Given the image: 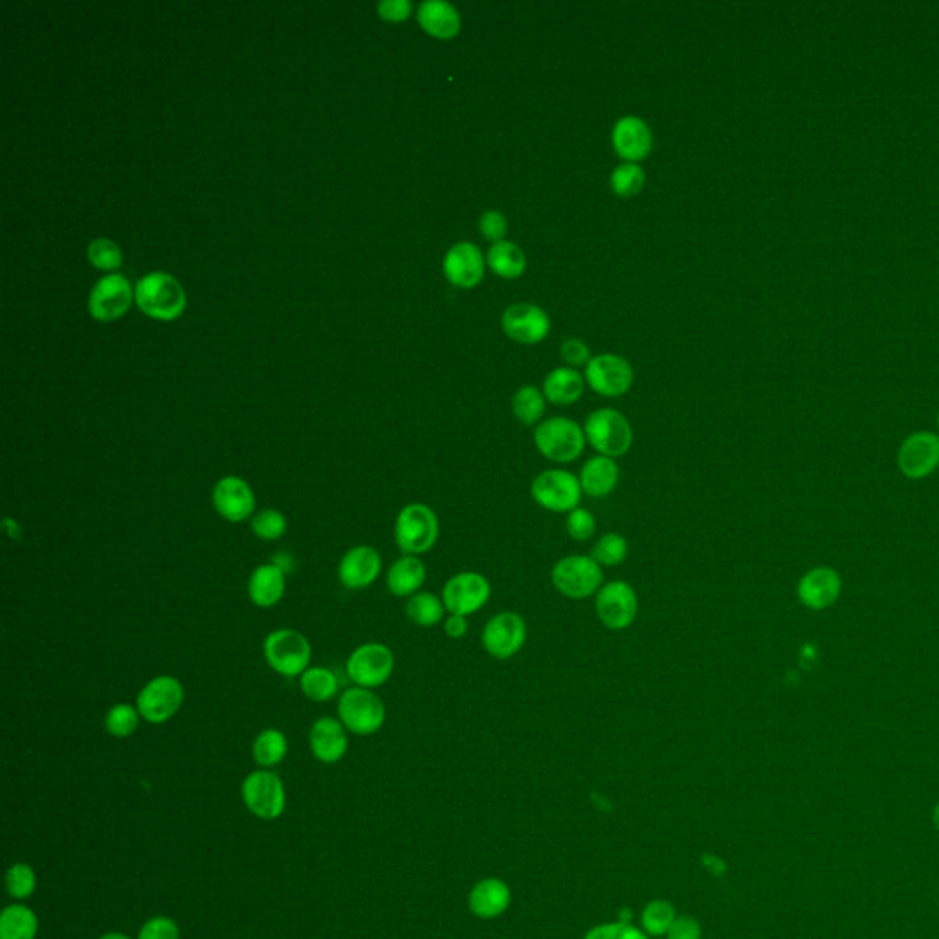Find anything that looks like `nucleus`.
I'll list each match as a JSON object with an SVG mask.
<instances>
[{
	"mask_svg": "<svg viewBox=\"0 0 939 939\" xmlns=\"http://www.w3.org/2000/svg\"><path fill=\"white\" fill-rule=\"evenodd\" d=\"M644 180H646V177H644L642 167L639 164H633V162H626V164H620L613 171L611 188L619 197H633L641 191Z\"/></svg>",
	"mask_w": 939,
	"mask_h": 939,
	"instance_id": "obj_42",
	"label": "nucleus"
},
{
	"mask_svg": "<svg viewBox=\"0 0 939 939\" xmlns=\"http://www.w3.org/2000/svg\"><path fill=\"white\" fill-rule=\"evenodd\" d=\"M133 299V288L122 274L101 277L94 285L89 298L90 314L101 321L120 318L129 309Z\"/></svg>",
	"mask_w": 939,
	"mask_h": 939,
	"instance_id": "obj_17",
	"label": "nucleus"
},
{
	"mask_svg": "<svg viewBox=\"0 0 939 939\" xmlns=\"http://www.w3.org/2000/svg\"><path fill=\"white\" fill-rule=\"evenodd\" d=\"M441 597L448 615H461L468 619L490 602L492 584L487 576L477 571H461L446 580Z\"/></svg>",
	"mask_w": 939,
	"mask_h": 939,
	"instance_id": "obj_9",
	"label": "nucleus"
},
{
	"mask_svg": "<svg viewBox=\"0 0 939 939\" xmlns=\"http://www.w3.org/2000/svg\"><path fill=\"white\" fill-rule=\"evenodd\" d=\"M301 692L314 703H327L338 692V677L329 668H309L301 675Z\"/></svg>",
	"mask_w": 939,
	"mask_h": 939,
	"instance_id": "obj_36",
	"label": "nucleus"
},
{
	"mask_svg": "<svg viewBox=\"0 0 939 939\" xmlns=\"http://www.w3.org/2000/svg\"><path fill=\"white\" fill-rule=\"evenodd\" d=\"M560 353H562V358L569 365L573 367H578V365L589 364V349H587L586 343L582 340H576V338H569L562 343L560 347Z\"/></svg>",
	"mask_w": 939,
	"mask_h": 939,
	"instance_id": "obj_48",
	"label": "nucleus"
},
{
	"mask_svg": "<svg viewBox=\"0 0 939 939\" xmlns=\"http://www.w3.org/2000/svg\"><path fill=\"white\" fill-rule=\"evenodd\" d=\"M938 426H939V415H938Z\"/></svg>",
	"mask_w": 939,
	"mask_h": 939,
	"instance_id": "obj_55",
	"label": "nucleus"
},
{
	"mask_svg": "<svg viewBox=\"0 0 939 939\" xmlns=\"http://www.w3.org/2000/svg\"><path fill=\"white\" fill-rule=\"evenodd\" d=\"M441 523L426 503H409L395 520V542L402 554L422 556L437 545Z\"/></svg>",
	"mask_w": 939,
	"mask_h": 939,
	"instance_id": "obj_3",
	"label": "nucleus"
},
{
	"mask_svg": "<svg viewBox=\"0 0 939 939\" xmlns=\"http://www.w3.org/2000/svg\"><path fill=\"white\" fill-rule=\"evenodd\" d=\"M382 573V556L371 545H356L343 554L338 565V578L342 586L358 591L373 586Z\"/></svg>",
	"mask_w": 939,
	"mask_h": 939,
	"instance_id": "obj_19",
	"label": "nucleus"
},
{
	"mask_svg": "<svg viewBox=\"0 0 939 939\" xmlns=\"http://www.w3.org/2000/svg\"><path fill=\"white\" fill-rule=\"evenodd\" d=\"M263 652L268 666L283 677H296L309 670L312 648L307 637L299 631H272L265 639Z\"/></svg>",
	"mask_w": 939,
	"mask_h": 939,
	"instance_id": "obj_8",
	"label": "nucleus"
},
{
	"mask_svg": "<svg viewBox=\"0 0 939 939\" xmlns=\"http://www.w3.org/2000/svg\"><path fill=\"white\" fill-rule=\"evenodd\" d=\"M586 441L598 455L619 459L630 452L633 428L620 411L602 408L593 411L584 422Z\"/></svg>",
	"mask_w": 939,
	"mask_h": 939,
	"instance_id": "obj_4",
	"label": "nucleus"
},
{
	"mask_svg": "<svg viewBox=\"0 0 939 939\" xmlns=\"http://www.w3.org/2000/svg\"><path fill=\"white\" fill-rule=\"evenodd\" d=\"M527 635V622L520 613L501 611L492 619H488L481 633V644L490 657L498 661H509L523 650Z\"/></svg>",
	"mask_w": 939,
	"mask_h": 939,
	"instance_id": "obj_11",
	"label": "nucleus"
},
{
	"mask_svg": "<svg viewBox=\"0 0 939 939\" xmlns=\"http://www.w3.org/2000/svg\"><path fill=\"white\" fill-rule=\"evenodd\" d=\"M545 395L538 387L523 386L512 397V413L525 426H538L545 415Z\"/></svg>",
	"mask_w": 939,
	"mask_h": 939,
	"instance_id": "obj_35",
	"label": "nucleus"
},
{
	"mask_svg": "<svg viewBox=\"0 0 939 939\" xmlns=\"http://www.w3.org/2000/svg\"><path fill=\"white\" fill-rule=\"evenodd\" d=\"M138 939H180L177 921L167 916H155L147 919L140 928Z\"/></svg>",
	"mask_w": 939,
	"mask_h": 939,
	"instance_id": "obj_45",
	"label": "nucleus"
},
{
	"mask_svg": "<svg viewBox=\"0 0 939 939\" xmlns=\"http://www.w3.org/2000/svg\"><path fill=\"white\" fill-rule=\"evenodd\" d=\"M244 806L257 818L276 820L287 806V793L281 778L272 771H254L244 778Z\"/></svg>",
	"mask_w": 939,
	"mask_h": 939,
	"instance_id": "obj_14",
	"label": "nucleus"
},
{
	"mask_svg": "<svg viewBox=\"0 0 939 939\" xmlns=\"http://www.w3.org/2000/svg\"><path fill=\"white\" fill-rule=\"evenodd\" d=\"M674 921V905L668 903V901H663V899L653 901L642 912V927L652 936L668 934V930L674 925Z\"/></svg>",
	"mask_w": 939,
	"mask_h": 939,
	"instance_id": "obj_41",
	"label": "nucleus"
},
{
	"mask_svg": "<svg viewBox=\"0 0 939 939\" xmlns=\"http://www.w3.org/2000/svg\"><path fill=\"white\" fill-rule=\"evenodd\" d=\"M589 387L602 397L617 398L626 395L633 384L631 365L615 354H600L589 360L586 367Z\"/></svg>",
	"mask_w": 939,
	"mask_h": 939,
	"instance_id": "obj_16",
	"label": "nucleus"
},
{
	"mask_svg": "<svg viewBox=\"0 0 939 939\" xmlns=\"http://www.w3.org/2000/svg\"><path fill=\"white\" fill-rule=\"evenodd\" d=\"M584 393V378L571 367H558L543 382V395L556 406H571Z\"/></svg>",
	"mask_w": 939,
	"mask_h": 939,
	"instance_id": "obj_30",
	"label": "nucleus"
},
{
	"mask_svg": "<svg viewBox=\"0 0 939 939\" xmlns=\"http://www.w3.org/2000/svg\"><path fill=\"white\" fill-rule=\"evenodd\" d=\"M586 939H648L646 934L630 923H606L587 932Z\"/></svg>",
	"mask_w": 939,
	"mask_h": 939,
	"instance_id": "obj_46",
	"label": "nucleus"
},
{
	"mask_svg": "<svg viewBox=\"0 0 939 939\" xmlns=\"http://www.w3.org/2000/svg\"><path fill=\"white\" fill-rule=\"evenodd\" d=\"M565 531L569 534V538L576 543H586L595 536V531H597V518L591 510L578 509L573 510L567 514V520H565Z\"/></svg>",
	"mask_w": 939,
	"mask_h": 939,
	"instance_id": "obj_43",
	"label": "nucleus"
},
{
	"mask_svg": "<svg viewBox=\"0 0 939 939\" xmlns=\"http://www.w3.org/2000/svg\"><path fill=\"white\" fill-rule=\"evenodd\" d=\"M446 606L442 597L430 591H419L406 602V617L419 628H435L446 619Z\"/></svg>",
	"mask_w": 939,
	"mask_h": 939,
	"instance_id": "obj_32",
	"label": "nucleus"
},
{
	"mask_svg": "<svg viewBox=\"0 0 939 939\" xmlns=\"http://www.w3.org/2000/svg\"><path fill=\"white\" fill-rule=\"evenodd\" d=\"M534 444L542 457L551 463H575L586 450V433L584 426L573 419L551 417L536 426Z\"/></svg>",
	"mask_w": 939,
	"mask_h": 939,
	"instance_id": "obj_1",
	"label": "nucleus"
},
{
	"mask_svg": "<svg viewBox=\"0 0 939 939\" xmlns=\"http://www.w3.org/2000/svg\"><path fill=\"white\" fill-rule=\"evenodd\" d=\"M250 523L255 536L263 542H276L285 536L288 529L285 514L276 509L259 510Z\"/></svg>",
	"mask_w": 939,
	"mask_h": 939,
	"instance_id": "obj_40",
	"label": "nucleus"
},
{
	"mask_svg": "<svg viewBox=\"0 0 939 939\" xmlns=\"http://www.w3.org/2000/svg\"><path fill=\"white\" fill-rule=\"evenodd\" d=\"M531 498L553 514H569L580 507L584 492L580 479L565 468H549L532 479Z\"/></svg>",
	"mask_w": 939,
	"mask_h": 939,
	"instance_id": "obj_5",
	"label": "nucleus"
},
{
	"mask_svg": "<svg viewBox=\"0 0 939 939\" xmlns=\"http://www.w3.org/2000/svg\"><path fill=\"white\" fill-rule=\"evenodd\" d=\"M411 8L413 6L409 0H384L378 4V13L382 19L398 23V21L408 19Z\"/></svg>",
	"mask_w": 939,
	"mask_h": 939,
	"instance_id": "obj_49",
	"label": "nucleus"
},
{
	"mask_svg": "<svg viewBox=\"0 0 939 939\" xmlns=\"http://www.w3.org/2000/svg\"><path fill=\"white\" fill-rule=\"evenodd\" d=\"M213 507L232 523L246 521L255 510V494L243 477L226 476L213 488Z\"/></svg>",
	"mask_w": 939,
	"mask_h": 939,
	"instance_id": "obj_18",
	"label": "nucleus"
},
{
	"mask_svg": "<svg viewBox=\"0 0 939 939\" xmlns=\"http://www.w3.org/2000/svg\"><path fill=\"white\" fill-rule=\"evenodd\" d=\"M428 578L426 565L420 556L402 554L389 567L386 575V584L389 593L397 598H409L417 595Z\"/></svg>",
	"mask_w": 939,
	"mask_h": 939,
	"instance_id": "obj_26",
	"label": "nucleus"
},
{
	"mask_svg": "<svg viewBox=\"0 0 939 939\" xmlns=\"http://www.w3.org/2000/svg\"><path fill=\"white\" fill-rule=\"evenodd\" d=\"M338 719L356 736H371L384 727L386 707L373 690L353 686L338 701Z\"/></svg>",
	"mask_w": 939,
	"mask_h": 939,
	"instance_id": "obj_7",
	"label": "nucleus"
},
{
	"mask_svg": "<svg viewBox=\"0 0 939 939\" xmlns=\"http://www.w3.org/2000/svg\"><path fill=\"white\" fill-rule=\"evenodd\" d=\"M100 939H131L127 934H122V932H107L103 934Z\"/></svg>",
	"mask_w": 939,
	"mask_h": 939,
	"instance_id": "obj_53",
	"label": "nucleus"
},
{
	"mask_svg": "<svg viewBox=\"0 0 939 939\" xmlns=\"http://www.w3.org/2000/svg\"><path fill=\"white\" fill-rule=\"evenodd\" d=\"M479 230L487 237L488 241L501 243L505 233H507V219L499 211H487L479 219Z\"/></svg>",
	"mask_w": 939,
	"mask_h": 939,
	"instance_id": "obj_47",
	"label": "nucleus"
},
{
	"mask_svg": "<svg viewBox=\"0 0 939 939\" xmlns=\"http://www.w3.org/2000/svg\"><path fill=\"white\" fill-rule=\"evenodd\" d=\"M470 910L481 919L501 916L510 905V888L501 879H485L470 892Z\"/></svg>",
	"mask_w": 939,
	"mask_h": 939,
	"instance_id": "obj_28",
	"label": "nucleus"
},
{
	"mask_svg": "<svg viewBox=\"0 0 939 939\" xmlns=\"http://www.w3.org/2000/svg\"><path fill=\"white\" fill-rule=\"evenodd\" d=\"M272 564H276L287 575L288 571L292 569V558L287 553L277 554L276 558L272 560Z\"/></svg>",
	"mask_w": 939,
	"mask_h": 939,
	"instance_id": "obj_52",
	"label": "nucleus"
},
{
	"mask_svg": "<svg viewBox=\"0 0 939 939\" xmlns=\"http://www.w3.org/2000/svg\"><path fill=\"white\" fill-rule=\"evenodd\" d=\"M419 23L428 34L450 39L461 30V17L450 2L426 0L419 8Z\"/></svg>",
	"mask_w": 939,
	"mask_h": 939,
	"instance_id": "obj_29",
	"label": "nucleus"
},
{
	"mask_svg": "<svg viewBox=\"0 0 939 939\" xmlns=\"http://www.w3.org/2000/svg\"><path fill=\"white\" fill-rule=\"evenodd\" d=\"M840 591L842 578L831 567H815L807 571L796 587L798 600L811 611H822L833 606L839 600Z\"/></svg>",
	"mask_w": 939,
	"mask_h": 939,
	"instance_id": "obj_20",
	"label": "nucleus"
},
{
	"mask_svg": "<svg viewBox=\"0 0 939 939\" xmlns=\"http://www.w3.org/2000/svg\"><path fill=\"white\" fill-rule=\"evenodd\" d=\"M554 589L569 600H587L597 597L604 586V567L598 565L591 554H569L560 558L551 569Z\"/></svg>",
	"mask_w": 939,
	"mask_h": 939,
	"instance_id": "obj_2",
	"label": "nucleus"
},
{
	"mask_svg": "<svg viewBox=\"0 0 939 939\" xmlns=\"http://www.w3.org/2000/svg\"><path fill=\"white\" fill-rule=\"evenodd\" d=\"M285 573L276 564H263L248 580V597L259 608H272L285 595Z\"/></svg>",
	"mask_w": 939,
	"mask_h": 939,
	"instance_id": "obj_27",
	"label": "nucleus"
},
{
	"mask_svg": "<svg viewBox=\"0 0 939 939\" xmlns=\"http://www.w3.org/2000/svg\"><path fill=\"white\" fill-rule=\"evenodd\" d=\"M39 919L24 905L6 906L0 914V939H35Z\"/></svg>",
	"mask_w": 939,
	"mask_h": 939,
	"instance_id": "obj_31",
	"label": "nucleus"
},
{
	"mask_svg": "<svg viewBox=\"0 0 939 939\" xmlns=\"http://www.w3.org/2000/svg\"><path fill=\"white\" fill-rule=\"evenodd\" d=\"M442 628H444V633L450 637V639H463L466 637V633L470 630V624H468V619L466 617H461V615H448L444 622H442Z\"/></svg>",
	"mask_w": 939,
	"mask_h": 939,
	"instance_id": "obj_51",
	"label": "nucleus"
},
{
	"mask_svg": "<svg viewBox=\"0 0 939 939\" xmlns=\"http://www.w3.org/2000/svg\"><path fill=\"white\" fill-rule=\"evenodd\" d=\"M4 883H6V892L10 897L17 901H24L34 895L35 888H37V875L32 866L17 862L8 868Z\"/></svg>",
	"mask_w": 939,
	"mask_h": 939,
	"instance_id": "obj_39",
	"label": "nucleus"
},
{
	"mask_svg": "<svg viewBox=\"0 0 939 939\" xmlns=\"http://www.w3.org/2000/svg\"><path fill=\"white\" fill-rule=\"evenodd\" d=\"M252 752H254L255 762H257V765H261L263 769L276 767V765L283 762L285 756H287V736H285L281 730H263V732H259V736L255 738Z\"/></svg>",
	"mask_w": 939,
	"mask_h": 939,
	"instance_id": "obj_34",
	"label": "nucleus"
},
{
	"mask_svg": "<svg viewBox=\"0 0 939 939\" xmlns=\"http://www.w3.org/2000/svg\"><path fill=\"white\" fill-rule=\"evenodd\" d=\"M897 466L912 481L934 474L939 468V435L930 431L908 435L897 453Z\"/></svg>",
	"mask_w": 939,
	"mask_h": 939,
	"instance_id": "obj_15",
	"label": "nucleus"
},
{
	"mask_svg": "<svg viewBox=\"0 0 939 939\" xmlns=\"http://www.w3.org/2000/svg\"><path fill=\"white\" fill-rule=\"evenodd\" d=\"M444 274L455 287H476L485 274V261L476 244L459 243L452 246L444 257Z\"/></svg>",
	"mask_w": 939,
	"mask_h": 939,
	"instance_id": "obj_22",
	"label": "nucleus"
},
{
	"mask_svg": "<svg viewBox=\"0 0 939 939\" xmlns=\"http://www.w3.org/2000/svg\"><path fill=\"white\" fill-rule=\"evenodd\" d=\"M309 745L318 762H340L349 749L347 729L340 719L320 718L310 727Z\"/></svg>",
	"mask_w": 939,
	"mask_h": 939,
	"instance_id": "obj_23",
	"label": "nucleus"
},
{
	"mask_svg": "<svg viewBox=\"0 0 939 939\" xmlns=\"http://www.w3.org/2000/svg\"><path fill=\"white\" fill-rule=\"evenodd\" d=\"M595 611L604 628L611 631L628 630L639 615V598L628 582L611 580L600 587L595 597Z\"/></svg>",
	"mask_w": 939,
	"mask_h": 939,
	"instance_id": "obj_10",
	"label": "nucleus"
},
{
	"mask_svg": "<svg viewBox=\"0 0 939 939\" xmlns=\"http://www.w3.org/2000/svg\"><path fill=\"white\" fill-rule=\"evenodd\" d=\"M140 712L138 708L129 703H118L107 712L105 716V729L114 738H129L133 736L140 725Z\"/></svg>",
	"mask_w": 939,
	"mask_h": 939,
	"instance_id": "obj_38",
	"label": "nucleus"
},
{
	"mask_svg": "<svg viewBox=\"0 0 939 939\" xmlns=\"http://www.w3.org/2000/svg\"><path fill=\"white\" fill-rule=\"evenodd\" d=\"M345 670L354 685L375 690L391 679L395 670V655L386 644L367 642L349 655Z\"/></svg>",
	"mask_w": 939,
	"mask_h": 939,
	"instance_id": "obj_12",
	"label": "nucleus"
},
{
	"mask_svg": "<svg viewBox=\"0 0 939 939\" xmlns=\"http://www.w3.org/2000/svg\"><path fill=\"white\" fill-rule=\"evenodd\" d=\"M630 553L628 540L619 532H608L598 538L591 549V558L602 567H617L622 564Z\"/></svg>",
	"mask_w": 939,
	"mask_h": 939,
	"instance_id": "obj_37",
	"label": "nucleus"
},
{
	"mask_svg": "<svg viewBox=\"0 0 939 939\" xmlns=\"http://www.w3.org/2000/svg\"><path fill=\"white\" fill-rule=\"evenodd\" d=\"M488 265L498 276L514 279L523 274L527 261L518 244L501 241L488 250Z\"/></svg>",
	"mask_w": 939,
	"mask_h": 939,
	"instance_id": "obj_33",
	"label": "nucleus"
},
{
	"mask_svg": "<svg viewBox=\"0 0 939 939\" xmlns=\"http://www.w3.org/2000/svg\"><path fill=\"white\" fill-rule=\"evenodd\" d=\"M503 331L510 340L518 343H538L551 331L549 316L536 305L518 303L505 310Z\"/></svg>",
	"mask_w": 939,
	"mask_h": 939,
	"instance_id": "obj_21",
	"label": "nucleus"
},
{
	"mask_svg": "<svg viewBox=\"0 0 939 939\" xmlns=\"http://www.w3.org/2000/svg\"><path fill=\"white\" fill-rule=\"evenodd\" d=\"M89 259L98 268L112 270L122 263V252L120 246L109 239H96L89 244Z\"/></svg>",
	"mask_w": 939,
	"mask_h": 939,
	"instance_id": "obj_44",
	"label": "nucleus"
},
{
	"mask_svg": "<svg viewBox=\"0 0 939 939\" xmlns=\"http://www.w3.org/2000/svg\"><path fill=\"white\" fill-rule=\"evenodd\" d=\"M668 939H701V927L694 917H675Z\"/></svg>",
	"mask_w": 939,
	"mask_h": 939,
	"instance_id": "obj_50",
	"label": "nucleus"
},
{
	"mask_svg": "<svg viewBox=\"0 0 939 939\" xmlns=\"http://www.w3.org/2000/svg\"><path fill=\"white\" fill-rule=\"evenodd\" d=\"M932 822H934V828L939 831V802L936 804V807H934V811H932Z\"/></svg>",
	"mask_w": 939,
	"mask_h": 939,
	"instance_id": "obj_54",
	"label": "nucleus"
},
{
	"mask_svg": "<svg viewBox=\"0 0 939 939\" xmlns=\"http://www.w3.org/2000/svg\"><path fill=\"white\" fill-rule=\"evenodd\" d=\"M580 487L587 498L604 499L615 492L620 483V466L617 459L595 455L587 459L580 468Z\"/></svg>",
	"mask_w": 939,
	"mask_h": 939,
	"instance_id": "obj_24",
	"label": "nucleus"
},
{
	"mask_svg": "<svg viewBox=\"0 0 939 939\" xmlns=\"http://www.w3.org/2000/svg\"><path fill=\"white\" fill-rule=\"evenodd\" d=\"M182 703L184 686L177 677L171 675H158L151 679L136 697V708L140 716L153 725L166 723L173 716H177Z\"/></svg>",
	"mask_w": 939,
	"mask_h": 939,
	"instance_id": "obj_13",
	"label": "nucleus"
},
{
	"mask_svg": "<svg viewBox=\"0 0 939 939\" xmlns=\"http://www.w3.org/2000/svg\"><path fill=\"white\" fill-rule=\"evenodd\" d=\"M613 145L620 158L637 162L652 151V131L641 118L624 116L613 129Z\"/></svg>",
	"mask_w": 939,
	"mask_h": 939,
	"instance_id": "obj_25",
	"label": "nucleus"
},
{
	"mask_svg": "<svg viewBox=\"0 0 939 939\" xmlns=\"http://www.w3.org/2000/svg\"><path fill=\"white\" fill-rule=\"evenodd\" d=\"M134 298L145 314L158 320L177 318L186 305L184 288L166 272H151L142 277L134 288Z\"/></svg>",
	"mask_w": 939,
	"mask_h": 939,
	"instance_id": "obj_6",
	"label": "nucleus"
}]
</instances>
